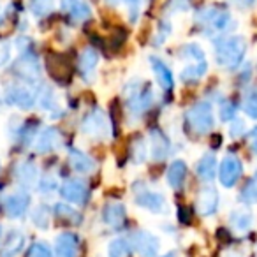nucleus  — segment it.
<instances>
[{"instance_id": "obj_29", "label": "nucleus", "mask_w": 257, "mask_h": 257, "mask_svg": "<svg viewBox=\"0 0 257 257\" xmlns=\"http://www.w3.org/2000/svg\"><path fill=\"white\" fill-rule=\"evenodd\" d=\"M239 201L245 204H257V171L250 176V180L241 189V192H239Z\"/></svg>"}, {"instance_id": "obj_28", "label": "nucleus", "mask_w": 257, "mask_h": 257, "mask_svg": "<svg viewBox=\"0 0 257 257\" xmlns=\"http://www.w3.org/2000/svg\"><path fill=\"white\" fill-rule=\"evenodd\" d=\"M23 245H25V236H23L20 231H13L4 243L2 257H16L20 252H22Z\"/></svg>"}, {"instance_id": "obj_13", "label": "nucleus", "mask_w": 257, "mask_h": 257, "mask_svg": "<svg viewBox=\"0 0 257 257\" xmlns=\"http://www.w3.org/2000/svg\"><path fill=\"white\" fill-rule=\"evenodd\" d=\"M62 11L78 23H86L92 18V9H90L86 0H62Z\"/></svg>"}, {"instance_id": "obj_46", "label": "nucleus", "mask_w": 257, "mask_h": 257, "mask_svg": "<svg viewBox=\"0 0 257 257\" xmlns=\"http://www.w3.org/2000/svg\"><path fill=\"white\" fill-rule=\"evenodd\" d=\"M227 2H231L232 6H236L239 9H250L255 6L257 0H227Z\"/></svg>"}, {"instance_id": "obj_20", "label": "nucleus", "mask_w": 257, "mask_h": 257, "mask_svg": "<svg viewBox=\"0 0 257 257\" xmlns=\"http://www.w3.org/2000/svg\"><path fill=\"white\" fill-rule=\"evenodd\" d=\"M229 225H231L232 231L239 232V234H245L252 229L253 225V215L250 213L245 208H238V210H232L229 215Z\"/></svg>"}, {"instance_id": "obj_10", "label": "nucleus", "mask_w": 257, "mask_h": 257, "mask_svg": "<svg viewBox=\"0 0 257 257\" xmlns=\"http://www.w3.org/2000/svg\"><path fill=\"white\" fill-rule=\"evenodd\" d=\"M218 203H220V197H218L217 189L211 185H204L203 189L197 192L196 210L201 217H211V215L217 213Z\"/></svg>"}, {"instance_id": "obj_12", "label": "nucleus", "mask_w": 257, "mask_h": 257, "mask_svg": "<svg viewBox=\"0 0 257 257\" xmlns=\"http://www.w3.org/2000/svg\"><path fill=\"white\" fill-rule=\"evenodd\" d=\"M60 194L69 203L83 204L88 199V187H86V183H83L81 180L69 178V180H65L64 185L60 187Z\"/></svg>"}, {"instance_id": "obj_31", "label": "nucleus", "mask_w": 257, "mask_h": 257, "mask_svg": "<svg viewBox=\"0 0 257 257\" xmlns=\"http://www.w3.org/2000/svg\"><path fill=\"white\" fill-rule=\"evenodd\" d=\"M131 241L123 238H116L109 243L107 246V257H127L128 255V250H131Z\"/></svg>"}, {"instance_id": "obj_1", "label": "nucleus", "mask_w": 257, "mask_h": 257, "mask_svg": "<svg viewBox=\"0 0 257 257\" xmlns=\"http://www.w3.org/2000/svg\"><path fill=\"white\" fill-rule=\"evenodd\" d=\"M246 55V39L243 36H224L215 41V62L224 69H236Z\"/></svg>"}, {"instance_id": "obj_47", "label": "nucleus", "mask_w": 257, "mask_h": 257, "mask_svg": "<svg viewBox=\"0 0 257 257\" xmlns=\"http://www.w3.org/2000/svg\"><path fill=\"white\" fill-rule=\"evenodd\" d=\"M161 257H176V252H168L166 255H161Z\"/></svg>"}, {"instance_id": "obj_45", "label": "nucleus", "mask_w": 257, "mask_h": 257, "mask_svg": "<svg viewBox=\"0 0 257 257\" xmlns=\"http://www.w3.org/2000/svg\"><path fill=\"white\" fill-rule=\"evenodd\" d=\"M248 145H250V150H252V154L257 157V127H253L252 131L248 133Z\"/></svg>"}, {"instance_id": "obj_26", "label": "nucleus", "mask_w": 257, "mask_h": 257, "mask_svg": "<svg viewBox=\"0 0 257 257\" xmlns=\"http://www.w3.org/2000/svg\"><path fill=\"white\" fill-rule=\"evenodd\" d=\"M217 159L213 154H206L197 161L196 164V175L199 176L203 182H211L217 176Z\"/></svg>"}, {"instance_id": "obj_25", "label": "nucleus", "mask_w": 257, "mask_h": 257, "mask_svg": "<svg viewBox=\"0 0 257 257\" xmlns=\"http://www.w3.org/2000/svg\"><path fill=\"white\" fill-rule=\"evenodd\" d=\"M187 178V164L183 161H173L166 173V182L175 190H180Z\"/></svg>"}, {"instance_id": "obj_21", "label": "nucleus", "mask_w": 257, "mask_h": 257, "mask_svg": "<svg viewBox=\"0 0 257 257\" xmlns=\"http://www.w3.org/2000/svg\"><path fill=\"white\" fill-rule=\"evenodd\" d=\"M16 182L23 187V189H30L37 180V166L32 161H22L15 169Z\"/></svg>"}, {"instance_id": "obj_24", "label": "nucleus", "mask_w": 257, "mask_h": 257, "mask_svg": "<svg viewBox=\"0 0 257 257\" xmlns=\"http://www.w3.org/2000/svg\"><path fill=\"white\" fill-rule=\"evenodd\" d=\"M69 166L76 173H81V175H88V173H92L95 169V162L86 154H83L81 150H76V148L69 150Z\"/></svg>"}, {"instance_id": "obj_39", "label": "nucleus", "mask_w": 257, "mask_h": 257, "mask_svg": "<svg viewBox=\"0 0 257 257\" xmlns=\"http://www.w3.org/2000/svg\"><path fill=\"white\" fill-rule=\"evenodd\" d=\"M30 9H32V13L36 16H46L48 13H51V9H53V2L51 0H34L32 6H30Z\"/></svg>"}, {"instance_id": "obj_22", "label": "nucleus", "mask_w": 257, "mask_h": 257, "mask_svg": "<svg viewBox=\"0 0 257 257\" xmlns=\"http://www.w3.org/2000/svg\"><path fill=\"white\" fill-rule=\"evenodd\" d=\"M29 203H30L29 194H23V192L13 194V196H9L8 199H6V204H4L6 213L11 218H20L27 211Z\"/></svg>"}, {"instance_id": "obj_32", "label": "nucleus", "mask_w": 257, "mask_h": 257, "mask_svg": "<svg viewBox=\"0 0 257 257\" xmlns=\"http://www.w3.org/2000/svg\"><path fill=\"white\" fill-rule=\"evenodd\" d=\"M243 111L248 118L257 120V88H252L245 93L243 99Z\"/></svg>"}, {"instance_id": "obj_16", "label": "nucleus", "mask_w": 257, "mask_h": 257, "mask_svg": "<svg viewBox=\"0 0 257 257\" xmlns=\"http://www.w3.org/2000/svg\"><path fill=\"white\" fill-rule=\"evenodd\" d=\"M150 141H152V159L157 162L164 161L171 152V143H169L168 136L159 128H152L150 131Z\"/></svg>"}, {"instance_id": "obj_44", "label": "nucleus", "mask_w": 257, "mask_h": 257, "mask_svg": "<svg viewBox=\"0 0 257 257\" xmlns=\"http://www.w3.org/2000/svg\"><path fill=\"white\" fill-rule=\"evenodd\" d=\"M55 187H57V182H55L53 178H50V176H44V178H41L39 190H43V192H50V190H55Z\"/></svg>"}, {"instance_id": "obj_34", "label": "nucleus", "mask_w": 257, "mask_h": 257, "mask_svg": "<svg viewBox=\"0 0 257 257\" xmlns=\"http://www.w3.org/2000/svg\"><path fill=\"white\" fill-rule=\"evenodd\" d=\"M131 159L134 164H143L147 159V143L143 141V138H138L133 145H131Z\"/></svg>"}, {"instance_id": "obj_11", "label": "nucleus", "mask_w": 257, "mask_h": 257, "mask_svg": "<svg viewBox=\"0 0 257 257\" xmlns=\"http://www.w3.org/2000/svg\"><path fill=\"white\" fill-rule=\"evenodd\" d=\"M13 71L23 81H36L39 76V64L32 53H23L13 65Z\"/></svg>"}, {"instance_id": "obj_27", "label": "nucleus", "mask_w": 257, "mask_h": 257, "mask_svg": "<svg viewBox=\"0 0 257 257\" xmlns=\"http://www.w3.org/2000/svg\"><path fill=\"white\" fill-rule=\"evenodd\" d=\"M208 71V62H189L185 67L180 72V78H182L183 83H196L206 74Z\"/></svg>"}, {"instance_id": "obj_6", "label": "nucleus", "mask_w": 257, "mask_h": 257, "mask_svg": "<svg viewBox=\"0 0 257 257\" xmlns=\"http://www.w3.org/2000/svg\"><path fill=\"white\" fill-rule=\"evenodd\" d=\"M134 201L138 206L152 211V213H161L166 208V199L162 194L150 190L143 182L134 183Z\"/></svg>"}, {"instance_id": "obj_18", "label": "nucleus", "mask_w": 257, "mask_h": 257, "mask_svg": "<svg viewBox=\"0 0 257 257\" xmlns=\"http://www.w3.org/2000/svg\"><path fill=\"white\" fill-rule=\"evenodd\" d=\"M62 143V136L58 133V128H44L43 133L39 134L36 141V150L37 154H48V152H53L55 148H58Z\"/></svg>"}, {"instance_id": "obj_4", "label": "nucleus", "mask_w": 257, "mask_h": 257, "mask_svg": "<svg viewBox=\"0 0 257 257\" xmlns=\"http://www.w3.org/2000/svg\"><path fill=\"white\" fill-rule=\"evenodd\" d=\"M187 123H189L190 131L199 136L211 133L215 127V114L211 104L208 100H199V102L192 104L187 111Z\"/></svg>"}, {"instance_id": "obj_17", "label": "nucleus", "mask_w": 257, "mask_h": 257, "mask_svg": "<svg viewBox=\"0 0 257 257\" xmlns=\"http://www.w3.org/2000/svg\"><path fill=\"white\" fill-rule=\"evenodd\" d=\"M150 65H152V71H154V74H155V79H157V83L161 85V88L166 90V92L173 90V86H175V78H173L171 69L157 57H150Z\"/></svg>"}, {"instance_id": "obj_2", "label": "nucleus", "mask_w": 257, "mask_h": 257, "mask_svg": "<svg viewBox=\"0 0 257 257\" xmlns=\"http://www.w3.org/2000/svg\"><path fill=\"white\" fill-rule=\"evenodd\" d=\"M196 23L206 36L224 37L234 27L231 13L218 6H208L196 13Z\"/></svg>"}, {"instance_id": "obj_8", "label": "nucleus", "mask_w": 257, "mask_h": 257, "mask_svg": "<svg viewBox=\"0 0 257 257\" xmlns=\"http://www.w3.org/2000/svg\"><path fill=\"white\" fill-rule=\"evenodd\" d=\"M131 243H133L136 253L141 257H157L159 248H161V241H159L157 236L145 231V229H140V231L133 232Z\"/></svg>"}, {"instance_id": "obj_43", "label": "nucleus", "mask_w": 257, "mask_h": 257, "mask_svg": "<svg viewBox=\"0 0 257 257\" xmlns=\"http://www.w3.org/2000/svg\"><path fill=\"white\" fill-rule=\"evenodd\" d=\"M11 60V46L6 41H0V67Z\"/></svg>"}, {"instance_id": "obj_5", "label": "nucleus", "mask_w": 257, "mask_h": 257, "mask_svg": "<svg viewBox=\"0 0 257 257\" xmlns=\"http://www.w3.org/2000/svg\"><path fill=\"white\" fill-rule=\"evenodd\" d=\"M81 133L99 141H107L111 138V123L107 116L97 107L85 114L81 121Z\"/></svg>"}, {"instance_id": "obj_9", "label": "nucleus", "mask_w": 257, "mask_h": 257, "mask_svg": "<svg viewBox=\"0 0 257 257\" xmlns=\"http://www.w3.org/2000/svg\"><path fill=\"white\" fill-rule=\"evenodd\" d=\"M46 69H48V72H50V76L57 83H62V85H64V83L71 81L72 67H71V62H69L64 55H58V53L48 55Z\"/></svg>"}, {"instance_id": "obj_48", "label": "nucleus", "mask_w": 257, "mask_h": 257, "mask_svg": "<svg viewBox=\"0 0 257 257\" xmlns=\"http://www.w3.org/2000/svg\"><path fill=\"white\" fill-rule=\"evenodd\" d=\"M2 20H4V9H2V6H0V23H2Z\"/></svg>"}, {"instance_id": "obj_41", "label": "nucleus", "mask_w": 257, "mask_h": 257, "mask_svg": "<svg viewBox=\"0 0 257 257\" xmlns=\"http://www.w3.org/2000/svg\"><path fill=\"white\" fill-rule=\"evenodd\" d=\"M169 34H171V25H169L168 22H161L159 30H157V36H155V44H157V46H161V44L168 39Z\"/></svg>"}, {"instance_id": "obj_42", "label": "nucleus", "mask_w": 257, "mask_h": 257, "mask_svg": "<svg viewBox=\"0 0 257 257\" xmlns=\"http://www.w3.org/2000/svg\"><path fill=\"white\" fill-rule=\"evenodd\" d=\"M246 127H245V121L239 120V118H234V120L231 121V127H229V134H231L232 138H241L243 134H245Z\"/></svg>"}, {"instance_id": "obj_35", "label": "nucleus", "mask_w": 257, "mask_h": 257, "mask_svg": "<svg viewBox=\"0 0 257 257\" xmlns=\"http://www.w3.org/2000/svg\"><path fill=\"white\" fill-rule=\"evenodd\" d=\"M109 6H118V4H123L127 8L128 15H131V22H136L138 15H140V9L141 4H143V0H106Z\"/></svg>"}, {"instance_id": "obj_49", "label": "nucleus", "mask_w": 257, "mask_h": 257, "mask_svg": "<svg viewBox=\"0 0 257 257\" xmlns=\"http://www.w3.org/2000/svg\"><path fill=\"white\" fill-rule=\"evenodd\" d=\"M0 243H2V225H0Z\"/></svg>"}, {"instance_id": "obj_23", "label": "nucleus", "mask_w": 257, "mask_h": 257, "mask_svg": "<svg viewBox=\"0 0 257 257\" xmlns=\"http://www.w3.org/2000/svg\"><path fill=\"white\" fill-rule=\"evenodd\" d=\"M97 62H99V55L95 50L92 48H86L79 53V60H78V67H79V74L83 76V79L90 81L93 78V71L97 67Z\"/></svg>"}, {"instance_id": "obj_38", "label": "nucleus", "mask_w": 257, "mask_h": 257, "mask_svg": "<svg viewBox=\"0 0 257 257\" xmlns=\"http://www.w3.org/2000/svg\"><path fill=\"white\" fill-rule=\"evenodd\" d=\"M236 104L231 102V100H222L220 109H218V114H220V120L224 121H232L236 118Z\"/></svg>"}, {"instance_id": "obj_37", "label": "nucleus", "mask_w": 257, "mask_h": 257, "mask_svg": "<svg viewBox=\"0 0 257 257\" xmlns=\"http://www.w3.org/2000/svg\"><path fill=\"white\" fill-rule=\"evenodd\" d=\"M39 106L43 107V109H53V107L57 106V100H55L53 92H51V88H48V86H43V88H41Z\"/></svg>"}, {"instance_id": "obj_7", "label": "nucleus", "mask_w": 257, "mask_h": 257, "mask_svg": "<svg viewBox=\"0 0 257 257\" xmlns=\"http://www.w3.org/2000/svg\"><path fill=\"white\" fill-rule=\"evenodd\" d=\"M243 175V164L236 155L229 154L222 159L220 166H218V182L224 185L225 189H232L236 183L239 182Z\"/></svg>"}, {"instance_id": "obj_19", "label": "nucleus", "mask_w": 257, "mask_h": 257, "mask_svg": "<svg viewBox=\"0 0 257 257\" xmlns=\"http://www.w3.org/2000/svg\"><path fill=\"white\" fill-rule=\"evenodd\" d=\"M102 218L109 227L120 229L125 224V218H127V211L121 203H107L102 210Z\"/></svg>"}, {"instance_id": "obj_3", "label": "nucleus", "mask_w": 257, "mask_h": 257, "mask_svg": "<svg viewBox=\"0 0 257 257\" xmlns=\"http://www.w3.org/2000/svg\"><path fill=\"white\" fill-rule=\"evenodd\" d=\"M123 97L127 102L128 111L133 114H141L147 109H150L154 104V92L148 86V83L141 81V79H131L123 88Z\"/></svg>"}, {"instance_id": "obj_30", "label": "nucleus", "mask_w": 257, "mask_h": 257, "mask_svg": "<svg viewBox=\"0 0 257 257\" xmlns=\"http://www.w3.org/2000/svg\"><path fill=\"white\" fill-rule=\"evenodd\" d=\"M180 58L187 62H203L206 60V55H204L203 48L196 43H189L180 50Z\"/></svg>"}, {"instance_id": "obj_36", "label": "nucleus", "mask_w": 257, "mask_h": 257, "mask_svg": "<svg viewBox=\"0 0 257 257\" xmlns=\"http://www.w3.org/2000/svg\"><path fill=\"white\" fill-rule=\"evenodd\" d=\"M32 222L37 225V227L48 229V225H50V210H48L44 204L43 206H37L32 213Z\"/></svg>"}, {"instance_id": "obj_15", "label": "nucleus", "mask_w": 257, "mask_h": 257, "mask_svg": "<svg viewBox=\"0 0 257 257\" xmlns=\"http://www.w3.org/2000/svg\"><path fill=\"white\" fill-rule=\"evenodd\" d=\"M6 99H8L9 104H15V106L22 107V109H30L36 104V95L27 86H11V88H8Z\"/></svg>"}, {"instance_id": "obj_40", "label": "nucleus", "mask_w": 257, "mask_h": 257, "mask_svg": "<svg viewBox=\"0 0 257 257\" xmlns=\"http://www.w3.org/2000/svg\"><path fill=\"white\" fill-rule=\"evenodd\" d=\"M29 257H53V252H51V248L46 243L37 241V243H34L32 248H30Z\"/></svg>"}, {"instance_id": "obj_33", "label": "nucleus", "mask_w": 257, "mask_h": 257, "mask_svg": "<svg viewBox=\"0 0 257 257\" xmlns=\"http://www.w3.org/2000/svg\"><path fill=\"white\" fill-rule=\"evenodd\" d=\"M55 215L57 217H60L62 220H67V222H71V224H74V222H78L79 218V213L74 210L72 206H69V204H65V203H58V204H55Z\"/></svg>"}, {"instance_id": "obj_14", "label": "nucleus", "mask_w": 257, "mask_h": 257, "mask_svg": "<svg viewBox=\"0 0 257 257\" xmlns=\"http://www.w3.org/2000/svg\"><path fill=\"white\" fill-rule=\"evenodd\" d=\"M79 248V239L74 232H62L55 239V255L57 257H76Z\"/></svg>"}]
</instances>
